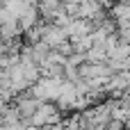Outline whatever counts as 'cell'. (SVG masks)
Instances as JSON below:
<instances>
[{
  "instance_id": "cell-1",
  "label": "cell",
  "mask_w": 130,
  "mask_h": 130,
  "mask_svg": "<svg viewBox=\"0 0 130 130\" xmlns=\"http://www.w3.org/2000/svg\"><path fill=\"white\" fill-rule=\"evenodd\" d=\"M2 121H5V126H14V123L21 121V112H18V107H16L14 103L2 110Z\"/></svg>"
}]
</instances>
